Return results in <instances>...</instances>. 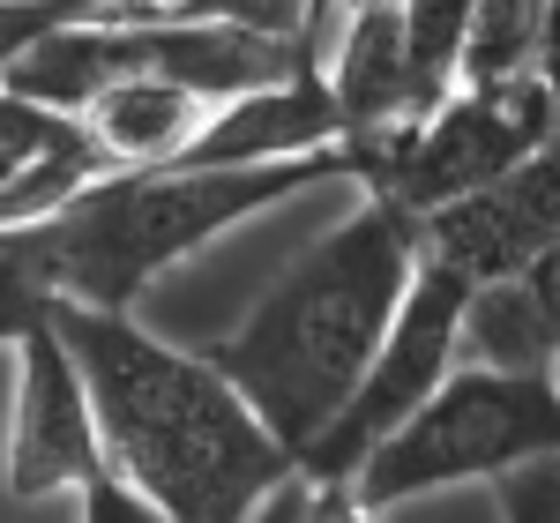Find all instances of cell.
I'll return each instance as SVG.
<instances>
[{
    "label": "cell",
    "instance_id": "1",
    "mask_svg": "<svg viewBox=\"0 0 560 523\" xmlns=\"http://www.w3.org/2000/svg\"><path fill=\"white\" fill-rule=\"evenodd\" d=\"M52 329L90 382L105 464L179 523H247L300 472V456L261 427V411L210 351H179L135 314L68 300L52 306Z\"/></svg>",
    "mask_w": 560,
    "mask_h": 523
},
{
    "label": "cell",
    "instance_id": "2",
    "mask_svg": "<svg viewBox=\"0 0 560 523\" xmlns=\"http://www.w3.org/2000/svg\"><path fill=\"white\" fill-rule=\"evenodd\" d=\"M419 262H427L419 218L388 195H366L247 306L240 329L210 345V359L240 382V396L292 456H306L359 396L374 351L388 345L411 300Z\"/></svg>",
    "mask_w": 560,
    "mask_h": 523
},
{
    "label": "cell",
    "instance_id": "3",
    "mask_svg": "<svg viewBox=\"0 0 560 523\" xmlns=\"http://www.w3.org/2000/svg\"><path fill=\"white\" fill-rule=\"evenodd\" d=\"M322 179H359L351 142L314 150L292 165H158V173H113L83 187L60 218L31 224L45 247V269L68 306L135 314V300L173 277L187 255H202L232 224L292 202Z\"/></svg>",
    "mask_w": 560,
    "mask_h": 523
},
{
    "label": "cell",
    "instance_id": "4",
    "mask_svg": "<svg viewBox=\"0 0 560 523\" xmlns=\"http://www.w3.org/2000/svg\"><path fill=\"white\" fill-rule=\"evenodd\" d=\"M560 456V382L553 374H501V367H456L441 396L411 427L366 456L359 472V501L388 516L419 493L441 486H471V479H509L523 464Z\"/></svg>",
    "mask_w": 560,
    "mask_h": 523
},
{
    "label": "cell",
    "instance_id": "5",
    "mask_svg": "<svg viewBox=\"0 0 560 523\" xmlns=\"http://www.w3.org/2000/svg\"><path fill=\"white\" fill-rule=\"evenodd\" d=\"M560 142V113L538 68L509 75V83H464L433 105L427 120L388 135H351V158H359V187L404 202L411 218H433L441 202L478 195L501 173L530 165L538 150Z\"/></svg>",
    "mask_w": 560,
    "mask_h": 523
},
{
    "label": "cell",
    "instance_id": "6",
    "mask_svg": "<svg viewBox=\"0 0 560 523\" xmlns=\"http://www.w3.org/2000/svg\"><path fill=\"white\" fill-rule=\"evenodd\" d=\"M464 306H471V284L448 262L427 255L419 277H411V300H404L396 329H388V345L374 351V367L359 382V396L337 411V427L300 456L306 479H359L366 456L441 396V382L464 367Z\"/></svg>",
    "mask_w": 560,
    "mask_h": 523
},
{
    "label": "cell",
    "instance_id": "7",
    "mask_svg": "<svg viewBox=\"0 0 560 523\" xmlns=\"http://www.w3.org/2000/svg\"><path fill=\"white\" fill-rule=\"evenodd\" d=\"M97 472H113V464H105V427H97L90 382L68 337L38 322L15 345V411H8L0 486H8V501H52V493H83Z\"/></svg>",
    "mask_w": 560,
    "mask_h": 523
},
{
    "label": "cell",
    "instance_id": "8",
    "mask_svg": "<svg viewBox=\"0 0 560 523\" xmlns=\"http://www.w3.org/2000/svg\"><path fill=\"white\" fill-rule=\"evenodd\" d=\"M419 232H427V255L448 262L464 284H493V277L530 269L560 240V142L516 173H501L493 187L441 202L433 218H419Z\"/></svg>",
    "mask_w": 560,
    "mask_h": 523
},
{
    "label": "cell",
    "instance_id": "9",
    "mask_svg": "<svg viewBox=\"0 0 560 523\" xmlns=\"http://www.w3.org/2000/svg\"><path fill=\"white\" fill-rule=\"evenodd\" d=\"M322 75L337 90L351 135H388L427 120V90H419V60H411V31L404 8L388 0H329V31H322Z\"/></svg>",
    "mask_w": 560,
    "mask_h": 523
},
{
    "label": "cell",
    "instance_id": "10",
    "mask_svg": "<svg viewBox=\"0 0 560 523\" xmlns=\"http://www.w3.org/2000/svg\"><path fill=\"white\" fill-rule=\"evenodd\" d=\"M337 142H345V113H337L329 75L314 68V75H292V83L224 97L179 165H292V158L337 150Z\"/></svg>",
    "mask_w": 560,
    "mask_h": 523
},
{
    "label": "cell",
    "instance_id": "11",
    "mask_svg": "<svg viewBox=\"0 0 560 523\" xmlns=\"http://www.w3.org/2000/svg\"><path fill=\"white\" fill-rule=\"evenodd\" d=\"M210 113H217L210 97H195L179 83H120L83 113V128L113 158V173H158V165H179L195 150Z\"/></svg>",
    "mask_w": 560,
    "mask_h": 523
},
{
    "label": "cell",
    "instance_id": "12",
    "mask_svg": "<svg viewBox=\"0 0 560 523\" xmlns=\"http://www.w3.org/2000/svg\"><path fill=\"white\" fill-rule=\"evenodd\" d=\"M464 367L553 374L560 367V306L530 277L471 284V306H464Z\"/></svg>",
    "mask_w": 560,
    "mask_h": 523
},
{
    "label": "cell",
    "instance_id": "13",
    "mask_svg": "<svg viewBox=\"0 0 560 523\" xmlns=\"http://www.w3.org/2000/svg\"><path fill=\"white\" fill-rule=\"evenodd\" d=\"M538 15H546V0H478L471 45H464V83L530 75V68H538Z\"/></svg>",
    "mask_w": 560,
    "mask_h": 523
},
{
    "label": "cell",
    "instance_id": "14",
    "mask_svg": "<svg viewBox=\"0 0 560 523\" xmlns=\"http://www.w3.org/2000/svg\"><path fill=\"white\" fill-rule=\"evenodd\" d=\"M478 0H404V31H411V60H419V90L441 105L464 83V45H471Z\"/></svg>",
    "mask_w": 560,
    "mask_h": 523
},
{
    "label": "cell",
    "instance_id": "15",
    "mask_svg": "<svg viewBox=\"0 0 560 523\" xmlns=\"http://www.w3.org/2000/svg\"><path fill=\"white\" fill-rule=\"evenodd\" d=\"M52 306H60V284L45 269L38 232L31 224L23 232H0V345L15 351L38 322H52Z\"/></svg>",
    "mask_w": 560,
    "mask_h": 523
},
{
    "label": "cell",
    "instance_id": "16",
    "mask_svg": "<svg viewBox=\"0 0 560 523\" xmlns=\"http://www.w3.org/2000/svg\"><path fill=\"white\" fill-rule=\"evenodd\" d=\"M158 23H232L255 38H292V45H322L329 31V0H173Z\"/></svg>",
    "mask_w": 560,
    "mask_h": 523
},
{
    "label": "cell",
    "instance_id": "17",
    "mask_svg": "<svg viewBox=\"0 0 560 523\" xmlns=\"http://www.w3.org/2000/svg\"><path fill=\"white\" fill-rule=\"evenodd\" d=\"M247 523H374V509L359 501L351 479H306V472H292Z\"/></svg>",
    "mask_w": 560,
    "mask_h": 523
},
{
    "label": "cell",
    "instance_id": "18",
    "mask_svg": "<svg viewBox=\"0 0 560 523\" xmlns=\"http://www.w3.org/2000/svg\"><path fill=\"white\" fill-rule=\"evenodd\" d=\"M75 523H179L173 509H158L142 486H128L120 472H97V479L75 493Z\"/></svg>",
    "mask_w": 560,
    "mask_h": 523
},
{
    "label": "cell",
    "instance_id": "19",
    "mask_svg": "<svg viewBox=\"0 0 560 523\" xmlns=\"http://www.w3.org/2000/svg\"><path fill=\"white\" fill-rule=\"evenodd\" d=\"M493 493H501V523H560V456L493 479Z\"/></svg>",
    "mask_w": 560,
    "mask_h": 523
},
{
    "label": "cell",
    "instance_id": "20",
    "mask_svg": "<svg viewBox=\"0 0 560 523\" xmlns=\"http://www.w3.org/2000/svg\"><path fill=\"white\" fill-rule=\"evenodd\" d=\"M60 23H75V0H0V83H8V68H15L45 31H60Z\"/></svg>",
    "mask_w": 560,
    "mask_h": 523
},
{
    "label": "cell",
    "instance_id": "21",
    "mask_svg": "<svg viewBox=\"0 0 560 523\" xmlns=\"http://www.w3.org/2000/svg\"><path fill=\"white\" fill-rule=\"evenodd\" d=\"M538 83L560 113V0H546V15H538Z\"/></svg>",
    "mask_w": 560,
    "mask_h": 523
},
{
    "label": "cell",
    "instance_id": "22",
    "mask_svg": "<svg viewBox=\"0 0 560 523\" xmlns=\"http://www.w3.org/2000/svg\"><path fill=\"white\" fill-rule=\"evenodd\" d=\"M60 120H68V113H60ZM60 120H52V128H60ZM52 128H45V135H52ZM45 135H23V142H0V187L15 179V165H23V150H31V142H45Z\"/></svg>",
    "mask_w": 560,
    "mask_h": 523
},
{
    "label": "cell",
    "instance_id": "23",
    "mask_svg": "<svg viewBox=\"0 0 560 523\" xmlns=\"http://www.w3.org/2000/svg\"><path fill=\"white\" fill-rule=\"evenodd\" d=\"M388 8H404V0H388Z\"/></svg>",
    "mask_w": 560,
    "mask_h": 523
},
{
    "label": "cell",
    "instance_id": "24",
    "mask_svg": "<svg viewBox=\"0 0 560 523\" xmlns=\"http://www.w3.org/2000/svg\"><path fill=\"white\" fill-rule=\"evenodd\" d=\"M553 382H560V367H553Z\"/></svg>",
    "mask_w": 560,
    "mask_h": 523
}]
</instances>
